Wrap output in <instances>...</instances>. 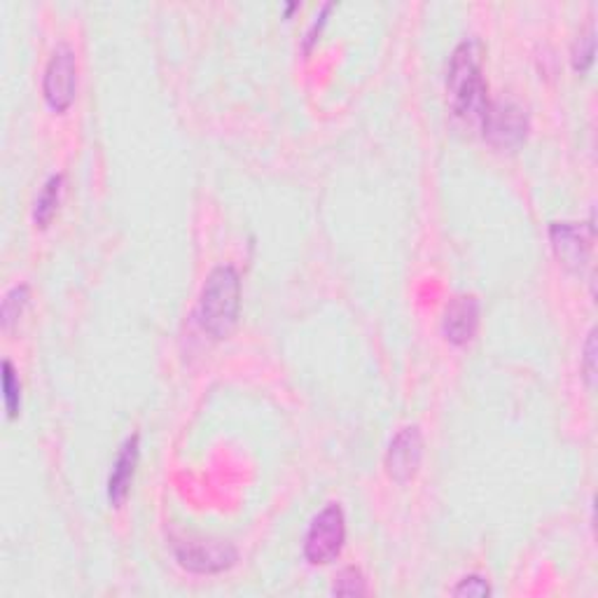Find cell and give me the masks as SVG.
Instances as JSON below:
<instances>
[{
    "label": "cell",
    "mask_w": 598,
    "mask_h": 598,
    "mask_svg": "<svg viewBox=\"0 0 598 598\" xmlns=\"http://www.w3.org/2000/svg\"><path fill=\"white\" fill-rule=\"evenodd\" d=\"M447 98L453 115L470 122V125H482V117L491 101L482 75L480 45L472 43V40H465L451 54L447 71Z\"/></svg>",
    "instance_id": "1"
},
{
    "label": "cell",
    "mask_w": 598,
    "mask_h": 598,
    "mask_svg": "<svg viewBox=\"0 0 598 598\" xmlns=\"http://www.w3.org/2000/svg\"><path fill=\"white\" fill-rule=\"evenodd\" d=\"M241 312V279L232 264L216 266L199 297V323L213 339H227Z\"/></svg>",
    "instance_id": "2"
},
{
    "label": "cell",
    "mask_w": 598,
    "mask_h": 598,
    "mask_svg": "<svg viewBox=\"0 0 598 598\" xmlns=\"http://www.w3.org/2000/svg\"><path fill=\"white\" fill-rule=\"evenodd\" d=\"M346 543V517L337 503L318 512L304 535V556L312 566L333 564Z\"/></svg>",
    "instance_id": "3"
},
{
    "label": "cell",
    "mask_w": 598,
    "mask_h": 598,
    "mask_svg": "<svg viewBox=\"0 0 598 598\" xmlns=\"http://www.w3.org/2000/svg\"><path fill=\"white\" fill-rule=\"evenodd\" d=\"M43 94L54 113H66L77 96V56L69 45H59L43 77Z\"/></svg>",
    "instance_id": "4"
},
{
    "label": "cell",
    "mask_w": 598,
    "mask_h": 598,
    "mask_svg": "<svg viewBox=\"0 0 598 598\" xmlns=\"http://www.w3.org/2000/svg\"><path fill=\"white\" fill-rule=\"evenodd\" d=\"M484 138L496 148H517L528 136L526 113L507 101H491L482 117Z\"/></svg>",
    "instance_id": "5"
},
{
    "label": "cell",
    "mask_w": 598,
    "mask_h": 598,
    "mask_svg": "<svg viewBox=\"0 0 598 598\" xmlns=\"http://www.w3.org/2000/svg\"><path fill=\"white\" fill-rule=\"evenodd\" d=\"M549 239L556 260L568 272L580 274L591 255L594 245V224H577V222H552Z\"/></svg>",
    "instance_id": "6"
},
{
    "label": "cell",
    "mask_w": 598,
    "mask_h": 598,
    "mask_svg": "<svg viewBox=\"0 0 598 598\" xmlns=\"http://www.w3.org/2000/svg\"><path fill=\"white\" fill-rule=\"evenodd\" d=\"M176 559L185 570L213 575L230 570L239 562V552L222 541H182L176 545Z\"/></svg>",
    "instance_id": "7"
},
{
    "label": "cell",
    "mask_w": 598,
    "mask_h": 598,
    "mask_svg": "<svg viewBox=\"0 0 598 598\" xmlns=\"http://www.w3.org/2000/svg\"><path fill=\"white\" fill-rule=\"evenodd\" d=\"M423 461V436L419 426H407L390 440L386 451V474L390 482L409 484L417 478Z\"/></svg>",
    "instance_id": "8"
},
{
    "label": "cell",
    "mask_w": 598,
    "mask_h": 598,
    "mask_svg": "<svg viewBox=\"0 0 598 598\" xmlns=\"http://www.w3.org/2000/svg\"><path fill=\"white\" fill-rule=\"evenodd\" d=\"M480 329V300L459 295L449 302L442 318V335L451 346H465Z\"/></svg>",
    "instance_id": "9"
},
{
    "label": "cell",
    "mask_w": 598,
    "mask_h": 598,
    "mask_svg": "<svg viewBox=\"0 0 598 598\" xmlns=\"http://www.w3.org/2000/svg\"><path fill=\"white\" fill-rule=\"evenodd\" d=\"M138 457H140V438L132 436L125 444H122L117 459L113 463L111 478H108V501L113 507H122L129 499Z\"/></svg>",
    "instance_id": "10"
},
{
    "label": "cell",
    "mask_w": 598,
    "mask_h": 598,
    "mask_svg": "<svg viewBox=\"0 0 598 598\" xmlns=\"http://www.w3.org/2000/svg\"><path fill=\"white\" fill-rule=\"evenodd\" d=\"M61 195H64V176L59 174L45 182L43 192H40L35 199L33 222H35V227H40V230H48L50 222L54 220V216L59 211V203H61Z\"/></svg>",
    "instance_id": "11"
},
{
    "label": "cell",
    "mask_w": 598,
    "mask_h": 598,
    "mask_svg": "<svg viewBox=\"0 0 598 598\" xmlns=\"http://www.w3.org/2000/svg\"><path fill=\"white\" fill-rule=\"evenodd\" d=\"M29 300H31L29 285H14L12 291L6 293L3 306H0V323H3V329H12L19 323L24 308L29 306Z\"/></svg>",
    "instance_id": "12"
},
{
    "label": "cell",
    "mask_w": 598,
    "mask_h": 598,
    "mask_svg": "<svg viewBox=\"0 0 598 598\" xmlns=\"http://www.w3.org/2000/svg\"><path fill=\"white\" fill-rule=\"evenodd\" d=\"M3 402L8 419H17L19 411H22V381H19L10 360L3 363Z\"/></svg>",
    "instance_id": "13"
},
{
    "label": "cell",
    "mask_w": 598,
    "mask_h": 598,
    "mask_svg": "<svg viewBox=\"0 0 598 598\" xmlns=\"http://www.w3.org/2000/svg\"><path fill=\"white\" fill-rule=\"evenodd\" d=\"M333 594H337V596H365L367 594L365 575L354 566L339 570L335 577Z\"/></svg>",
    "instance_id": "14"
},
{
    "label": "cell",
    "mask_w": 598,
    "mask_h": 598,
    "mask_svg": "<svg viewBox=\"0 0 598 598\" xmlns=\"http://www.w3.org/2000/svg\"><path fill=\"white\" fill-rule=\"evenodd\" d=\"M594 54H596V38H594V29H589L587 33H583L580 38L575 40L573 69L577 73H587L594 64Z\"/></svg>",
    "instance_id": "15"
},
{
    "label": "cell",
    "mask_w": 598,
    "mask_h": 598,
    "mask_svg": "<svg viewBox=\"0 0 598 598\" xmlns=\"http://www.w3.org/2000/svg\"><path fill=\"white\" fill-rule=\"evenodd\" d=\"M453 596H472V598H484L491 594V587L489 583L484 580V577L480 575H468L463 577V580L451 589Z\"/></svg>",
    "instance_id": "16"
},
{
    "label": "cell",
    "mask_w": 598,
    "mask_h": 598,
    "mask_svg": "<svg viewBox=\"0 0 598 598\" xmlns=\"http://www.w3.org/2000/svg\"><path fill=\"white\" fill-rule=\"evenodd\" d=\"M583 369H585V381H587V386L594 388V384H596V329H591L589 337H587Z\"/></svg>",
    "instance_id": "17"
},
{
    "label": "cell",
    "mask_w": 598,
    "mask_h": 598,
    "mask_svg": "<svg viewBox=\"0 0 598 598\" xmlns=\"http://www.w3.org/2000/svg\"><path fill=\"white\" fill-rule=\"evenodd\" d=\"M333 8H335V6H325V8H323V12H321V17H316L314 27L308 29V33H306V38H304V52H306V54L312 52V48L318 43V35H321L323 27L327 24V14L333 12Z\"/></svg>",
    "instance_id": "18"
}]
</instances>
